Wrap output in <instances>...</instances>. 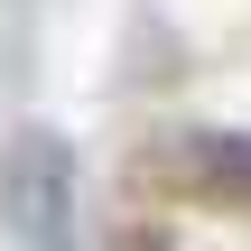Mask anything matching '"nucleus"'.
<instances>
[{"mask_svg":"<svg viewBox=\"0 0 251 251\" xmlns=\"http://www.w3.org/2000/svg\"><path fill=\"white\" fill-rule=\"evenodd\" d=\"M196 158L205 168H242V186H251V140H196Z\"/></svg>","mask_w":251,"mask_h":251,"instance_id":"f257e3e1","label":"nucleus"}]
</instances>
